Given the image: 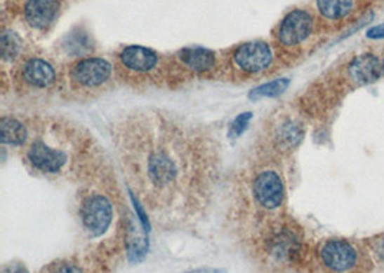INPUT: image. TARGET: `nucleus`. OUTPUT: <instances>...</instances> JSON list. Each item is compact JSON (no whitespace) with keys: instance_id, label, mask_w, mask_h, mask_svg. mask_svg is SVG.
Here are the masks:
<instances>
[{"instance_id":"nucleus-2","label":"nucleus","mask_w":384,"mask_h":273,"mask_svg":"<svg viewBox=\"0 0 384 273\" xmlns=\"http://www.w3.org/2000/svg\"><path fill=\"white\" fill-rule=\"evenodd\" d=\"M27 124L23 160L35 173L62 178L98 167L94 140L81 127L61 118H38Z\"/></svg>"},{"instance_id":"nucleus-1","label":"nucleus","mask_w":384,"mask_h":273,"mask_svg":"<svg viewBox=\"0 0 384 273\" xmlns=\"http://www.w3.org/2000/svg\"><path fill=\"white\" fill-rule=\"evenodd\" d=\"M123 173L156 218H186L208 206L219 178L209 134L161 109H137L112 124Z\"/></svg>"},{"instance_id":"nucleus-8","label":"nucleus","mask_w":384,"mask_h":273,"mask_svg":"<svg viewBox=\"0 0 384 273\" xmlns=\"http://www.w3.org/2000/svg\"><path fill=\"white\" fill-rule=\"evenodd\" d=\"M233 65L245 75L253 76L267 71L274 59L272 49L267 42L253 41L236 48L233 52Z\"/></svg>"},{"instance_id":"nucleus-11","label":"nucleus","mask_w":384,"mask_h":273,"mask_svg":"<svg viewBox=\"0 0 384 273\" xmlns=\"http://www.w3.org/2000/svg\"><path fill=\"white\" fill-rule=\"evenodd\" d=\"M18 84L25 91H46L56 84V72L53 66L41 58L27 59L20 68Z\"/></svg>"},{"instance_id":"nucleus-17","label":"nucleus","mask_w":384,"mask_h":273,"mask_svg":"<svg viewBox=\"0 0 384 273\" xmlns=\"http://www.w3.org/2000/svg\"><path fill=\"white\" fill-rule=\"evenodd\" d=\"M317 8L326 19L340 20L351 13L354 0H317Z\"/></svg>"},{"instance_id":"nucleus-21","label":"nucleus","mask_w":384,"mask_h":273,"mask_svg":"<svg viewBox=\"0 0 384 273\" xmlns=\"http://www.w3.org/2000/svg\"><path fill=\"white\" fill-rule=\"evenodd\" d=\"M251 120H252L251 113H244V114H239L238 117H236L233 120V122L230 124V130H229L230 139H239V136L245 132V130L248 128Z\"/></svg>"},{"instance_id":"nucleus-9","label":"nucleus","mask_w":384,"mask_h":273,"mask_svg":"<svg viewBox=\"0 0 384 273\" xmlns=\"http://www.w3.org/2000/svg\"><path fill=\"white\" fill-rule=\"evenodd\" d=\"M314 31V18L304 9L291 10L278 27V41L284 46H297L305 42Z\"/></svg>"},{"instance_id":"nucleus-19","label":"nucleus","mask_w":384,"mask_h":273,"mask_svg":"<svg viewBox=\"0 0 384 273\" xmlns=\"http://www.w3.org/2000/svg\"><path fill=\"white\" fill-rule=\"evenodd\" d=\"M22 39L15 32H5L2 35V57L5 61H13L22 50Z\"/></svg>"},{"instance_id":"nucleus-22","label":"nucleus","mask_w":384,"mask_h":273,"mask_svg":"<svg viewBox=\"0 0 384 273\" xmlns=\"http://www.w3.org/2000/svg\"><path fill=\"white\" fill-rule=\"evenodd\" d=\"M367 38L369 39H374V41H378V39H384V23H380V24H376V26H371L370 29L367 31Z\"/></svg>"},{"instance_id":"nucleus-13","label":"nucleus","mask_w":384,"mask_h":273,"mask_svg":"<svg viewBox=\"0 0 384 273\" xmlns=\"http://www.w3.org/2000/svg\"><path fill=\"white\" fill-rule=\"evenodd\" d=\"M177 58L185 69L196 76L208 75L218 65L216 53L206 48H186L177 53Z\"/></svg>"},{"instance_id":"nucleus-6","label":"nucleus","mask_w":384,"mask_h":273,"mask_svg":"<svg viewBox=\"0 0 384 273\" xmlns=\"http://www.w3.org/2000/svg\"><path fill=\"white\" fill-rule=\"evenodd\" d=\"M249 195L255 206L265 211H274L284 204L285 184L274 169L253 172L249 178Z\"/></svg>"},{"instance_id":"nucleus-15","label":"nucleus","mask_w":384,"mask_h":273,"mask_svg":"<svg viewBox=\"0 0 384 273\" xmlns=\"http://www.w3.org/2000/svg\"><path fill=\"white\" fill-rule=\"evenodd\" d=\"M59 8V0H27L25 19L34 29L45 31L56 19Z\"/></svg>"},{"instance_id":"nucleus-26","label":"nucleus","mask_w":384,"mask_h":273,"mask_svg":"<svg viewBox=\"0 0 384 273\" xmlns=\"http://www.w3.org/2000/svg\"><path fill=\"white\" fill-rule=\"evenodd\" d=\"M381 64H383V75H384V61Z\"/></svg>"},{"instance_id":"nucleus-4","label":"nucleus","mask_w":384,"mask_h":273,"mask_svg":"<svg viewBox=\"0 0 384 273\" xmlns=\"http://www.w3.org/2000/svg\"><path fill=\"white\" fill-rule=\"evenodd\" d=\"M114 68L102 58H85L74 64L65 79L68 90L81 97L101 94L112 82Z\"/></svg>"},{"instance_id":"nucleus-12","label":"nucleus","mask_w":384,"mask_h":273,"mask_svg":"<svg viewBox=\"0 0 384 273\" xmlns=\"http://www.w3.org/2000/svg\"><path fill=\"white\" fill-rule=\"evenodd\" d=\"M304 125L292 117L281 118L271 130V140L277 150L289 151L297 148L304 139Z\"/></svg>"},{"instance_id":"nucleus-5","label":"nucleus","mask_w":384,"mask_h":273,"mask_svg":"<svg viewBox=\"0 0 384 273\" xmlns=\"http://www.w3.org/2000/svg\"><path fill=\"white\" fill-rule=\"evenodd\" d=\"M79 220L82 229L91 237L102 236L114 220V203L100 190H86L81 196Z\"/></svg>"},{"instance_id":"nucleus-10","label":"nucleus","mask_w":384,"mask_h":273,"mask_svg":"<svg viewBox=\"0 0 384 273\" xmlns=\"http://www.w3.org/2000/svg\"><path fill=\"white\" fill-rule=\"evenodd\" d=\"M321 263L334 273L350 272L357 265L359 256L354 246L343 239L327 240L319 249Z\"/></svg>"},{"instance_id":"nucleus-14","label":"nucleus","mask_w":384,"mask_h":273,"mask_svg":"<svg viewBox=\"0 0 384 273\" xmlns=\"http://www.w3.org/2000/svg\"><path fill=\"white\" fill-rule=\"evenodd\" d=\"M348 75L357 85H370L381 78L383 64L374 53H362L348 64Z\"/></svg>"},{"instance_id":"nucleus-20","label":"nucleus","mask_w":384,"mask_h":273,"mask_svg":"<svg viewBox=\"0 0 384 273\" xmlns=\"http://www.w3.org/2000/svg\"><path fill=\"white\" fill-rule=\"evenodd\" d=\"M46 273H88L84 265H81L77 260L68 259V260H59L52 263L48 269Z\"/></svg>"},{"instance_id":"nucleus-23","label":"nucleus","mask_w":384,"mask_h":273,"mask_svg":"<svg viewBox=\"0 0 384 273\" xmlns=\"http://www.w3.org/2000/svg\"><path fill=\"white\" fill-rule=\"evenodd\" d=\"M2 273H29L27 269L19 263H12V265H8L4 267Z\"/></svg>"},{"instance_id":"nucleus-18","label":"nucleus","mask_w":384,"mask_h":273,"mask_svg":"<svg viewBox=\"0 0 384 273\" xmlns=\"http://www.w3.org/2000/svg\"><path fill=\"white\" fill-rule=\"evenodd\" d=\"M288 87H289L288 78L274 79L271 82H267V84H263V85L252 90L249 94V98L253 101H258L262 98H274V97L284 94L288 90Z\"/></svg>"},{"instance_id":"nucleus-16","label":"nucleus","mask_w":384,"mask_h":273,"mask_svg":"<svg viewBox=\"0 0 384 273\" xmlns=\"http://www.w3.org/2000/svg\"><path fill=\"white\" fill-rule=\"evenodd\" d=\"M2 141L12 147L22 148L29 139V124L16 117H2Z\"/></svg>"},{"instance_id":"nucleus-24","label":"nucleus","mask_w":384,"mask_h":273,"mask_svg":"<svg viewBox=\"0 0 384 273\" xmlns=\"http://www.w3.org/2000/svg\"><path fill=\"white\" fill-rule=\"evenodd\" d=\"M376 253L380 256L381 260H384V236L376 243Z\"/></svg>"},{"instance_id":"nucleus-3","label":"nucleus","mask_w":384,"mask_h":273,"mask_svg":"<svg viewBox=\"0 0 384 273\" xmlns=\"http://www.w3.org/2000/svg\"><path fill=\"white\" fill-rule=\"evenodd\" d=\"M258 252L267 265L293 263L301 253L300 234L293 227L279 223L262 232Z\"/></svg>"},{"instance_id":"nucleus-7","label":"nucleus","mask_w":384,"mask_h":273,"mask_svg":"<svg viewBox=\"0 0 384 273\" xmlns=\"http://www.w3.org/2000/svg\"><path fill=\"white\" fill-rule=\"evenodd\" d=\"M118 58H120L121 68L127 72V80L134 82L137 85H150L156 82L152 75L159 68L160 58L159 53L153 49L140 45H131L124 48Z\"/></svg>"},{"instance_id":"nucleus-25","label":"nucleus","mask_w":384,"mask_h":273,"mask_svg":"<svg viewBox=\"0 0 384 273\" xmlns=\"http://www.w3.org/2000/svg\"><path fill=\"white\" fill-rule=\"evenodd\" d=\"M186 273H225V272L218 270V269H197V270H192V272H186Z\"/></svg>"}]
</instances>
